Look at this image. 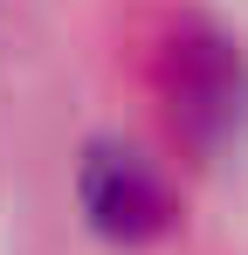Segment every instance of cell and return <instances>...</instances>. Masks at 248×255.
<instances>
[{
	"label": "cell",
	"instance_id": "1",
	"mask_svg": "<svg viewBox=\"0 0 248 255\" xmlns=\"http://www.w3.org/2000/svg\"><path fill=\"white\" fill-rule=\"evenodd\" d=\"M83 207L90 221L104 228V235H118V242H145V235H159L165 228V186L159 172L145 166L138 152H90V166H83Z\"/></svg>",
	"mask_w": 248,
	"mask_h": 255
}]
</instances>
